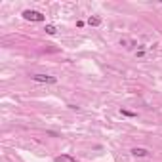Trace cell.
I'll return each mask as SVG.
<instances>
[{
    "mask_svg": "<svg viewBox=\"0 0 162 162\" xmlns=\"http://www.w3.org/2000/svg\"><path fill=\"white\" fill-rule=\"evenodd\" d=\"M55 162H76V158L71 156V155H59L57 158H55Z\"/></svg>",
    "mask_w": 162,
    "mask_h": 162,
    "instance_id": "cell-4",
    "label": "cell"
},
{
    "mask_svg": "<svg viewBox=\"0 0 162 162\" xmlns=\"http://www.w3.org/2000/svg\"><path fill=\"white\" fill-rule=\"evenodd\" d=\"M120 113H122L124 116H130V118H133V116H137V115H135V113H133V111H126V109H122V111H120Z\"/></svg>",
    "mask_w": 162,
    "mask_h": 162,
    "instance_id": "cell-7",
    "label": "cell"
},
{
    "mask_svg": "<svg viewBox=\"0 0 162 162\" xmlns=\"http://www.w3.org/2000/svg\"><path fill=\"white\" fill-rule=\"evenodd\" d=\"M88 25H92V27H99V25H101V17H97V15L90 17V19H88Z\"/></svg>",
    "mask_w": 162,
    "mask_h": 162,
    "instance_id": "cell-5",
    "label": "cell"
},
{
    "mask_svg": "<svg viewBox=\"0 0 162 162\" xmlns=\"http://www.w3.org/2000/svg\"><path fill=\"white\" fill-rule=\"evenodd\" d=\"M32 80L34 82H44V84H55L57 82V78L50 76V75H32Z\"/></svg>",
    "mask_w": 162,
    "mask_h": 162,
    "instance_id": "cell-2",
    "label": "cell"
},
{
    "mask_svg": "<svg viewBox=\"0 0 162 162\" xmlns=\"http://www.w3.org/2000/svg\"><path fill=\"white\" fill-rule=\"evenodd\" d=\"M23 17H25L27 21H44V15L40 14V11H36V10H25L23 11Z\"/></svg>",
    "mask_w": 162,
    "mask_h": 162,
    "instance_id": "cell-1",
    "label": "cell"
},
{
    "mask_svg": "<svg viewBox=\"0 0 162 162\" xmlns=\"http://www.w3.org/2000/svg\"><path fill=\"white\" fill-rule=\"evenodd\" d=\"M132 155L133 156H147L149 151L147 149H141V147H135V149H132Z\"/></svg>",
    "mask_w": 162,
    "mask_h": 162,
    "instance_id": "cell-3",
    "label": "cell"
},
{
    "mask_svg": "<svg viewBox=\"0 0 162 162\" xmlns=\"http://www.w3.org/2000/svg\"><path fill=\"white\" fill-rule=\"evenodd\" d=\"M48 32V34H55V32H57V29H55V25H46V29H44Z\"/></svg>",
    "mask_w": 162,
    "mask_h": 162,
    "instance_id": "cell-6",
    "label": "cell"
}]
</instances>
